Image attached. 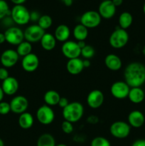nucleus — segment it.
Segmentation results:
<instances>
[{
  "mask_svg": "<svg viewBox=\"0 0 145 146\" xmlns=\"http://www.w3.org/2000/svg\"><path fill=\"white\" fill-rule=\"evenodd\" d=\"M124 78L130 88L141 87L145 83V66L139 62L130 63L125 68Z\"/></svg>",
  "mask_w": 145,
  "mask_h": 146,
  "instance_id": "f257e3e1",
  "label": "nucleus"
},
{
  "mask_svg": "<svg viewBox=\"0 0 145 146\" xmlns=\"http://www.w3.org/2000/svg\"><path fill=\"white\" fill-rule=\"evenodd\" d=\"M62 114L64 121L75 123L78 122L83 116L84 107L80 102L73 101L69 103V104L63 109Z\"/></svg>",
  "mask_w": 145,
  "mask_h": 146,
  "instance_id": "f03ea898",
  "label": "nucleus"
},
{
  "mask_svg": "<svg viewBox=\"0 0 145 146\" xmlns=\"http://www.w3.org/2000/svg\"><path fill=\"white\" fill-rule=\"evenodd\" d=\"M129 38V34L127 30L117 27L109 36V44L112 48L119 49L124 48L127 44Z\"/></svg>",
  "mask_w": 145,
  "mask_h": 146,
  "instance_id": "7ed1b4c3",
  "label": "nucleus"
},
{
  "mask_svg": "<svg viewBox=\"0 0 145 146\" xmlns=\"http://www.w3.org/2000/svg\"><path fill=\"white\" fill-rule=\"evenodd\" d=\"M10 17L18 25H26L30 21V11L24 5H15L11 10Z\"/></svg>",
  "mask_w": 145,
  "mask_h": 146,
  "instance_id": "20e7f679",
  "label": "nucleus"
},
{
  "mask_svg": "<svg viewBox=\"0 0 145 146\" xmlns=\"http://www.w3.org/2000/svg\"><path fill=\"white\" fill-rule=\"evenodd\" d=\"M131 132V126L125 121H115L109 127L111 135L117 139H124L127 138Z\"/></svg>",
  "mask_w": 145,
  "mask_h": 146,
  "instance_id": "39448f33",
  "label": "nucleus"
},
{
  "mask_svg": "<svg viewBox=\"0 0 145 146\" xmlns=\"http://www.w3.org/2000/svg\"><path fill=\"white\" fill-rule=\"evenodd\" d=\"M36 117L38 122L43 125H50L55 119V113L51 106L43 105L37 109Z\"/></svg>",
  "mask_w": 145,
  "mask_h": 146,
  "instance_id": "423d86ee",
  "label": "nucleus"
},
{
  "mask_svg": "<svg viewBox=\"0 0 145 146\" xmlns=\"http://www.w3.org/2000/svg\"><path fill=\"white\" fill-rule=\"evenodd\" d=\"M102 18L98 11H87L82 14L80 17V24L88 29H94L101 24Z\"/></svg>",
  "mask_w": 145,
  "mask_h": 146,
  "instance_id": "0eeeda50",
  "label": "nucleus"
},
{
  "mask_svg": "<svg viewBox=\"0 0 145 146\" xmlns=\"http://www.w3.org/2000/svg\"><path fill=\"white\" fill-rule=\"evenodd\" d=\"M6 41L11 45L18 46L24 41V31L16 27L7 28L4 32Z\"/></svg>",
  "mask_w": 145,
  "mask_h": 146,
  "instance_id": "6e6552de",
  "label": "nucleus"
},
{
  "mask_svg": "<svg viewBox=\"0 0 145 146\" xmlns=\"http://www.w3.org/2000/svg\"><path fill=\"white\" fill-rule=\"evenodd\" d=\"M45 33V31L38 24H32L28 26L24 31V39L30 43L40 42Z\"/></svg>",
  "mask_w": 145,
  "mask_h": 146,
  "instance_id": "1a4fd4ad",
  "label": "nucleus"
},
{
  "mask_svg": "<svg viewBox=\"0 0 145 146\" xmlns=\"http://www.w3.org/2000/svg\"><path fill=\"white\" fill-rule=\"evenodd\" d=\"M61 51L63 55L69 60L79 58L80 56L81 49L78 46L77 41L68 40L63 44L61 46Z\"/></svg>",
  "mask_w": 145,
  "mask_h": 146,
  "instance_id": "9d476101",
  "label": "nucleus"
},
{
  "mask_svg": "<svg viewBox=\"0 0 145 146\" xmlns=\"http://www.w3.org/2000/svg\"><path fill=\"white\" fill-rule=\"evenodd\" d=\"M130 87L125 81H116L110 87V93L114 98L119 100L125 99L129 95Z\"/></svg>",
  "mask_w": 145,
  "mask_h": 146,
  "instance_id": "9b49d317",
  "label": "nucleus"
},
{
  "mask_svg": "<svg viewBox=\"0 0 145 146\" xmlns=\"http://www.w3.org/2000/svg\"><path fill=\"white\" fill-rule=\"evenodd\" d=\"M11 111L16 114H21L26 112L28 108V101L24 96H16L9 103Z\"/></svg>",
  "mask_w": 145,
  "mask_h": 146,
  "instance_id": "f8f14e48",
  "label": "nucleus"
},
{
  "mask_svg": "<svg viewBox=\"0 0 145 146\" xmlns=\"http://www.w3.org/2000/svg\"><path fill=\"white\" fill-rule=\"evenodd\" d=\"M105 101L104 94L100 90L95 89L88 94L86 102L88 106L92 109H98L100 108Z\"/></svg>",
  "mask_w": 145,
  "mask_h": 146,
  "instance_id": "ddd939ff",
  "label": "nucleus"
},
{
  "mask_svg": "<svg viewBox=\"0 0 145 146\" xmlns=\"http://www.w3.org/2000/svg\"><path fill=\"white\" fill-rule=\"evenodd\" d=\"M18 58L19 56L17 54L16 51L9 48L2 52L0 57V61L4 68H11L17 64Z\"/></svg>",
  "mask_w": 145,
  "mask_h": 146,
  "instance_id": "4468645a",
  "label": "nucleus"
},
{
  "mask_svg": "<svg viewBox=\"0 0 145 146\" xmlns=\"http://www.w3.org/2000/svg\"><path fill=\"white\" fill-rule=\"evenodd\" d=\"M39 58L36 54L31 53L28 55L23 57L21 61V66L26 72H34L39 66Z\"/></svg>",
  "mask_w": 145,
  "mask_h": 146,
  "instance_id": "2eb2a0df",
  "label": "nucleus"
},
{
  "mask_svg": "<svg viewBox=\"0 0 145 146\" xmlns=\"http://www.w3.org/2000/svg\"><path fill=\"white\" fill-rule=\"evenodd\" d=\"M116 8L117 7L114 5L112 0L101 1L98 7V13L101 18L109 19L115 15Z\"/></svg>",
  "mask_w": 145,
  "mask_h": 146,
  "instance_id": "dca6fc26",
  "label": "nucleus"
},
{
  "mask_svg": "<svg viewBox=\"0 0 145 146\" xmlns=\"http://www.w3.org/2000/svg\"><path fill=\"white\" fill-rule=\"evenodd\" d=\"M19 84L18 81L16 78L13 76H9L2 81L1 88L4 91V94L7 96H13L18 91Z\"/></svg>",
  "mask_w": 145,
  "mask_h": 146,
  "instance_id": "f3484780",
  "label": "nucleus"
},
{
  "mask_svg": "<svg viewBox=\"0 0 145 146\" xmlns=\"http://www.w3.org/2000/svg\"><path fill=\"white\" fill-rule=\"evenodd\" d=\"M128 123L131 127L134 128H141L145 122V117L140 111L134 110L131 111L127 117Z\"/></svg>",
  "mask_w": 145,
  "mask_h": 146,
  "instance_id": "a211bd4d",
  "label": "nucleus"
},
{
  "mask_svg": "<svg viewBox=\"0 0 145 146\" xmlns=\"http://www.w3.org/2000/svg\"><path fill=\"white\" fill-rule=\"evenodd\" d=\"M83 60L80 58L69 59L66 64V69L70 74L76 76L84 70Z\"/></svg>",
  "mask_w": 145,
  "mask_h": 146,
  "instance_id": "6ab92c4d",
  "label": "nucleus"
},
{
  "mask_svg": "<svg viewBox=\"0 0 145 146\" xmlns=\"http://www.w3.org/2000/svg\"><path fill=\"white\" fill-rule=\"evenodd\" d=\"M105 66L109 70L112 71H117L122 66V61L119 56L115 54H109L105 56L104 60Z\"/></svg>",
  "mask_w": 145,
  "mask_h": 146,
  "instance_id": "aec40b11",
  "label": "nucleus"
},
{
  "mask_svg": "<svg viewBox=\"0 0 145 146\" xmlns=\"http://www.w3.org/2000/svg\"><path fill=\"white\" fill-rule=\"evenodd\" d=\"M53 35L56 41L64 43L68 41L71 36V29L65 24H60L55 28Z\"/></svg>",
  "mask_w": 145,
  "mask_h": 146,
  "instance_id": "412c9836",
  "label": "nucleus"
},
{
  "mask_svg": "<svg viewBox=\"0 0 145 146\" xmlns=\"http://www.w3.org/2000/svg\"><path fill=\"white\" fill-rule=\"evenodd\" d=\"M128 98L129 101L134 104H139L143 102L145 98V93L141 87H134L130 88Z\"/></svg>",
  "mask_w": 145,
  "mask_h": 146,
  "instance_id": "4be33fe9",
  "label": "nucleus"
},
{
  "mask_svg": "<svg viewBox=\"0 0 145 146\" xmlns=\"http://www.w3.org/2000/svg\"><path fill=\"white\" fill-rule=\"evenodd\" d=\"M56 39L53 34L51 33H45L40 41L41 47L45 51H52L56 46Z\"/></svg>",
  "mask_w": 145,
  "mask_h": 146,
  "instance_id": "5701e85b",
  "label": "nucleus"
},
{
  "mask_svg": "<svg viewBox=\"0 0 145 146\" xmlns=\"http://www.w3.org/2000/svg\"><path fill=\"white\" fill-rule=\"evenodd\" d=\"M61 96L54 90H48L44 94V100L45 103V105L48 106H55L58 104V102L61 98Z\"/></svg>",
  "mask_w": 145,
  "mask_h": 146,
  "instance_id": "b1692460",
  "label": "nucleus"
},
{
  "mask_svg": "<svg viewBox=\"0 0 145 146\" xmlns=\"http://www.w3.org/2000/svg\"><path fill=\"white\" fill-rule=\"evenodd\" d=\"M18 125L22 129H29L34 125V116L30 113L25 112L20 114L18 120Z\"/></svg>",
  "mask_w": 145,
  "mask_h": 146,
  "instance_id": "393cba45",
  "label": "nucleus"
},
{
  "mask_svg": "<svg viewBox=\"0 0 145 146\" xmlns=\"http://www.w3.org/2000/svg\"><path fill=\"white\" fill-rule=\"evenodd\" d=\"M72 34L76 41H85L88 36V29L81 24H77L74 27Z\"/></svg>",
  "mask_w": 145,
  "mask_h": 146,
  "instance_id": "a878e982",
  "label": "nucleus"
},
{
  "mask_svg": "<svg viewBox=\"0 0 145 146\" xmlns=\"http://www.w3.org/2000/svg\"><path fill=\"white\" fill-rule=\"evenodd\" d=\"M132 22H133V17L128 11H124L119 15V19H118L119 28L127 30L131 27Z\"/></svg>",
  "mask_w": 145,
  "mask_h": 146,
  "instance_id": "bb28decb",
  "label": "nucleus"
},
{
  "mask_svg": "<svg viewBox=\"0 0 145 146\" xmlns=\"http://www.w3.org/2000/svg\"><path fill=\"white\" fill-rule=\"evenodd\" d=\"M55 140L50 133H44L37 140L36 146H55Z\"/></svg>",
  "mask_w": 145,
  "mask_h": 146,
  "instance_id": "cd10ccee",
  "label": "nucleus"
},
{
  "mask_svg": "<svg viewBox=\"0 0 145 146\" xmlns=\"http://www.w3.org/2000/svg\"><path fill=\"white\" fill-rule=\"evenodd\" d=\"M32 45H31V43L28 42L27 41H24L23 42H21V44H18L16 48V52L18 54L19 56L24 57L28 55L29 54L32 53Z\"/></svg>",
  "mask_w": 145,
  "mask_h": 146,
  "instance_id": "c85d7f7f",
  "label": "nucleus"
},
{
  "mask_svg": "<svg viewBox=\"0 0 145 146\" xmlns=\"http://www.w3.org/2000/svg\"><path fill=\"white\" fill-rule=\"evenodd\" d=\"M37 23H38L37 24L45 31V30L48 29H49L52 26L53 19L51 17H50L49 15L44 14V15L41 16V17L39 18Z\"/></svg>",
  "mask_w": 145,
  "mask_h": 146,
  "instance_id": "c756f323",
  "label": "nucleus"
},
{
  "mask_svg": "<svg viewBox=\"0 0 145 146\" xmlns=\"http://www.w3.org/2000/svg\"><path fill=\"white\" fill-rule=\"evenodd\" d=\"M95 49L91 45L86 44V46L81 49L80 56H82V58H84V59L90 60L95 56Z\"/></svg>",
  "mask_w": 145,
  "mask_h": 146,
  "instance_id": "7c9ffc66",
  "label": "nucleus"
},
{
  "mask_svg": "<svg viewBox=\"0 0 145 146\" xmlns=\"http://www.w3.org/2000/svg\"><path fill=\"white\" fill-rule=\"evenodd\" d=\"M11 15L8 4L5 0H0V19H3L6 17Z\"/></svg>",
  "mask_w": 145,
  "mask_h": 146,
  "instance_id": "2f4dec72",
  "label": "nucleus"
},
{
  "mask_svg": "<svg viewBox=\"0 0 145 146\" xmlns=\"http://www.w3.org/2000/svg\"><path fill=\"white\" fill-rule=\"evenodd\" d=\"M90 146H111V144L107 138L102 136H98L92 140Z\"/></svg>",
  "mask_w": 145,
  "mask_h": 146,
  "instance_id": "473e14b6",
  "label": "nucleus"
},
{
  "mask_svg": "<svg viewBox=\"0 0 145 146\" xmlns=\"http://www.w3.org/2000/svg\"><path fill=\"white\" fill-rule=\"evenodd\" d=\"M73 123L69 122L67 121H63L62 124H61V129H62L63 132L65 133V134H71L72 133L73 131Z\"/></svg>",
  "mask_w": 145,
  "mask_h": 146,
  "instance_id": "72a5a7b5",
  "label": "nucleus"
},
{
  "mask_svg": "<svg viewBox=\"0 0 145 146\" xmlns=\"http://www.w3.org/2000/svg\"><path fill=\"white\" fill-rule=\"evenodd\" d=\"M10 111H11V107H10L9 103L3 101L0 102V115H7L9 113Z\"/></svg>",
  "mask_w": 145,
  "mask_h": 146,
  "instance_id": "f704fd0d",
  "label": "nucleus"
},
{
  "mask_svg": "<svg viewBox=\"0 0 145 146\" xmlns=\"http://www.w3.org/2000/svg\"><path fill=\"white\" fill-rule=\"evenodd\" d=\"M8 77H9L8 70L6 68H4V67L0 68V80L3 81L5 79H7Z\"/></svg>",
  "mask_w": 145,
  "mask_h": 146,
  "instance_id": "c9c22d12",
  "label": "nucleus"
},
{
  "mask_svg": "<svg viewBox=\"0 0 145 146\" xmlns=\"http://www.w3.org/2000/svg\"><path fill=\"white\" fill-rule=\"evenodd\" d=\"M41 17L39 13L36 11H33L30 12V21H34V22H38V19Z\"/></svg>",
  "mask_w": 145,
  "mask_h": 146,
  "instance_id": "e433bc0d",
  "label": "nucleus"
},
{
  "mask_svg": "<svg viewBox=\"0 0 145 146\" xmlns=\"http://www.w3.org/2000/svg\"><path fill=\"white\" fill-rule=\"evenodd\" d=\"M68 104H69V101H68V98H65V97H61L59 102H58V106L60 107V108L63 109V108H65Z\"/></svg>",
  "mask_w": 145,
  "mask_h": 146,
  "instance_id": "4c0bfd02",
  "label": "nucleus"
},
{
  "mask_svg": "<svg viewBox=\"0 0 145 146\" xmlns=\"http://www.w3.org/2000/svg\"><path fill=\"white\" fill-rule=\"evenodd\" d=\"M87 121L90 124H96L99 121V118L96 115H90L87 118Z\"/></svg>",
  "mask_w": 145,
  "mask_h": 146,
  "instance_id": "58836bf2",
  "label": "nucleus"
},
{
  "mask_svg": "<svg viewBox=\"0 0 145 146\" xmlns=\"http://www.w3.org/2000/svg\"><path fill=\"white\" fill-rule=\"evenodd\" d=\"M132 146H145V139H139L135 141Z\"/></svg>",
  "mask_w": 145,
  "mask_h": 146,
  "instance_id": "ea45409f",
  "label": "nucleus"
},
{
  "mask_svg": "<svg viewBox=\"0 0 145 146\" xmlns=\"http://www.w3.org/2000/svg\"><path fill=\"white\" fill-rule=\"evenodd\" d=\"M15 5H23L26 0H10Z\"/></svg>",
  "mask_w": 145,
  "mask_h": 146,
  "instance_id": "a19ab883",
  "label": "nucleus"
},
{
  "mask_svg": "<svg viewBox=\"0 0 145 146\" xmlns=\"http://www.w3.org/2000/svg\"><path fill=\"white\" fill-rule=\"evenodd\" d=\"M112 3H113L114 5L116 7H119V6L122 5V3H123V0H112Z\"/></svg>",
  "mask_w": 145,
  "mask_h": 146,
  "instance_id": "79ce46f5",
  "label": "nucleus"
},
{
  "mask_svg": "<svg viewBox=\"0 0 145 146\" xmlns=\"http://www.w3.org/2000/svg\"><path fill=\"white\" fill-rule=\"evenodd\" d=\"M61 1H63V3L66 7H71L72 4V3H73L74 0H61Z\"/></svg>",
  "mask_w": 145,
  "mask_h": 146,
  "instance_id": "37998d69",
  "label": "nucleus"
},
{
  "mask_svg": "<svg viewBox=\"0 0 145 146\" xmlns=\"http://www.w3.org/2000/svg\"><path fill=\"white\" fill-rule=\"evenodd\" d=\"M91 65V63L89 59H84L83 60V66H84V68H88V67L90 66Z\"/></svg>",
  "mask_w": 145,
  "mask_h": 146,
  "instance_id": "c03bdc74",
  "label": "nucleus"
},
{
  "mask_svg": "<svg viewBox=\"0 0 145 146\" xmlns=\"http://www.w3.org/2000/svg\"><path fill=\"white\" fill-rule=\"evenodd\" d=\"M77 43H78V46L80 47V49H82V48H84L86 46V43H85V41H77Z\"/></svg>",
  "mask_w": 145,
  "mask_h": 146,
  "instance_id": "a18cd8bd",
  "label": "nucleus"
},
{
  "mask_svg": "<svg viewBox=\"0 0 145 146\" xmlns=\"http://www.w3.org/2000/svg\"><path fill=\"white\" fill-rule=\"evenodd\" d=\"M6 41L5 38V35H4V33H0V44H3Z\"/></svg>",
  "mask_w": 145,
  "mask_h": 146,
  "instance_id": "49530a36",
  "label": "nucleus"
},
{
  "mask_svg": "<svg viewBox=\"0 0 145 146\" xmlns=\"http://www.w3.org/2000/svg\"><path fill=\"white\" fill-rule=\"evenodd\" d=\"M4 95H5V94H4V91H3L2 88H1V86H0V102L2 101Z\"/></svg>",
  "mask_w": 145,
  "mask_h": 146,
  "instance_id": "de8ad7c7",
  "label": "nucleus"
},
{
  "mask_svg": "<svg viewBox=\"0 0 145 146\" xmlns=\"http://www.w3.org/2000/svg\"><path fill=\"white\" fill-rule=\"evenodd\" d=\"M0 146H4V141L0 138Z\"/></svg>",
  "mask_w": 145,
  "mask_h": 146,
  "instance_id": "09e8293b",
  "label": "nucleus"
},
{
  "mask_svg": "<svg viewBox=\"0 0 145 146\" xmlns=\"http://www.w3.org/2000/svg\"><path fill=\"white\" fill-rule=\"evenodd\" d=\"M55 146H68V145L63 143H60V144H58V145H56Z\"/></svg>",
  "mask_w": 145,
  "mask_h": 146,
  "instance_id": "8fccbe9b",
  "label": "nucleus"
},
{
  "mask_svg": "<svg viewBox=\"0 0 145 146\" xmlns=\"http://www.w3.org/2000/svg\"><path fill=\"white\" fill-rule=\"evenodd\" d=\"M143 11H144V14H145V3L144 4V6H143Z\"/></svg>",
  "mask_w": 145,
  "mask_h": 146,
  "instance_id": "3c124183",
  "label": "nucleus"
},
{
  "mask_svg": "<svg viewBox=\"0 0 145 146\" xmlns=\"http://www.w3.org/2000/svg\"><path fill=\"white\" fill-rule=\"evenodd\" d=\"M142 52H143L144 55H145V46L144 47V48H143V51H142Z\"/></svg>",
  "mask_w": 145,
  "mask_h": 146,
  "instance_id": "603ef678",
  "label": "nucleus"
},
{
  "mask_svg": "<svg viewBox=\"0 0 145 146\" xmlns=\"http://www.w3.org/2000/svg\"><path fill=\"white\" fill-rule=\"evenodd\" d=\"M102 1H109V0H101Z\"/></svg>",
  "mask_w": 145,
  "mask_h": 146,
  "instance_id": "864d4df0",
  "label": "nucleus"
}]
</instances>
